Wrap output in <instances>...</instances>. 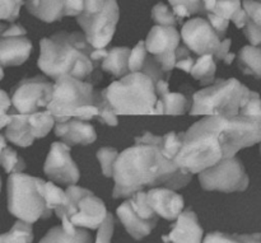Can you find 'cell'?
<instances>
[{"label":"cell","mask_w":261,"mask_h":243,"mask_svg":"<svg viewBox=\"0 0 261 243\" xmlns=\"http://www.w3.org/2000/svg\"><path fill=\"white\" fill-rule=\"evenodd\" d=\"M132 50L129 47H112L109 50V55L102 63L101 69L106 73L112 74L121 79L129 75V59Z\"/></svg>","instance_id":"603a6c76"},{"label":"cell","mask_w":261,"mask_h":243,"mask_svg":"<svg viewBox=\"0 0 261 243\" xmlns=\"http://www.w3.org/2000/svg\"><path fill=\"white\" fill-rule=\"evenodd\" d=\"M206 13H213L223 19L232 20L240 9H242L241 2H204Z\"/></svg>","instance_id":"836d02e7"},{"label":"cell","mask_w":261,"mask_h":243,"mask_svg":"<svg viewBox=\"0 0 261 243\" xmlns=\"http://www.w3.org/2000/svg\"><path fill=\"white\" fill-rule=\"evenodd\" d=\"M260 153H261V144H260Z\"/></svg>","instance_id":"7dc6e473"},{"label":"cell","mask_w":261,"mask_h":243,"mask_svg":"<svg viewBox=\"0 0 261 243\" xmlns=\"http://www.w3.org/2000/svg\"><path fill=\"white\" fill-rule=\"evenodd\" d=\"M96 155L99 165H101V170L105 177L114 178L115 165H116V160L117 158H119L120 153L117 152L115 148L105 147V148H101V149H98V152H97Z\"/></svg>","instance_id":"8d00e7d4"},{"label":"cell","mask_w":261,"mask_h":243,"mask_svg":"<svg viewBox=\"0 0 261 243\" xmlns=\"http://www.w3.org/2000/svg\"><path fill=\"white\" fill-rule=\"evenodd\" d=\"M2 140V153H0V159H2V165L4 167V171L8 175H14V173H23L25 170V163L23 158L18 155L12 148L7 147V140H5L4 135L0 137Z\"/></svg>","instance_id":"f1b7e54d"},{"label":"cell","mask_w":261,"mask_h":243,"mask_svg":"<svg viewBox=\"0 0 261 243\" xmlns=\"http://www.w3.org/2000/svg\"><path fill=\"white\" fill-rule=\"evenodd\" d=\"M191 107L193 104L190 103V99H188V97L181 93L170 92L160 98L158 111H160V115H184L189 110H191Z\"/></svg>","instance_id":"4316f807"},{"label":"cell","mask_w":261,"mask_h":243,"mask_svg":"<svg viewBox=\"0 0 261 243\" xmlns=\"http://www.w3.org/2000/svg\"><path fill=\"white\" fill-rule=\"evenodd\" d=\"M45 193L47 208L51 211H55L58 218L60 219L64 211H65L66 206H68V195H66L65 191H63L60 187L54 185L53 182H46Z\"/></svg>","instance_id":"f546056e"},{"label":"cell","mask_w":261,"mask_h":243,"mask_svg":"<svg viewBox=\"0 0 261 243\" xmlns=\"http://www.w3.org/2000/svg\"><path fill=\"white\" fill-rule=\"evenodd\" d=\"M55 125V119L47 110L32 115L13 114L12 121L4 130V137L18 147L28 148L35 139L45 138Z\"/></svg>","instance_id":"5bb4252c"},{"label":"cell","mask_w":261,"mask_h":243,"mask_svg":"<svg viewBox=\"0 0 261 243\" xmlns=\"http://www.w3.org/2000/svg\"><path fill=\"white\" fill-rule=\"evenodd\" d=\"M240 116H261V98L260 94L257 93V92H250L249 96L245 99L244 104H242L241 111H240Z\"/></svg>","instance_id":"f35d334b"},{"label":"cell","mask_w":261,"mask_h":243,"mask_svg":"<svg viewBox=\"0 0 261 243\" xmlns=\"http://www.w3.org/2000/svg\"><path fill=\"white\" fill-rule=\"evenodd\" d=\"M242 7L249 15L244 33L251 46L261 45V2H244Z\"/></svg>","instance_id":"d4e9b609"},{"label":"cell","mask_w":261,"mask_h":243,"mask_svg":"<svg viewBox=\"0 0 261 243\" xmlns=\"http://www.w3.org/2000/svg\"><path fill=\"white\" fill-rule=\"evenodd\" d=\"M40 243H92V238L84 228H76L75 233H69L63 226H58L51 228Z\"/></svg>","instance_id":"484cf974"},{"label":"cell","mask_w":261,"mask_h":243,"mask_svg":"<svg viewBox=\"0 0 261 243\" xmlns=\"http://www.w3.org/2000/svg\"><path fill=\"white\" fill-rule=\"evenodd\" d=\"M33 229L32 224L18 221L9 232L0 237V243H32Z\"/></svg>","instance_id":"4dcf8cb0"},{"label":"cell","mask_w":261,"mask_h":243,"mask_svg":"<svg viewBox=\"0 0 261 243\" xmlns=\"http://www.w3.org/2000/svg\"><path fill=\"white\" fill-rule=\"evenodd\" d=\"M109 50H97L82 32H58L40 41L37 65L42 73L58 80L64 75L91 84L102 79L99 73Z\"/></svg>","instance_id":"7a4b0ae2"},{"label":"cell","mask_w":261,"mask_h":243,"mask_svg":"<svg viewBox=\"0 0 261 243\" xmlns=\"http://www.w3.org/2000/svg\"><path fill=\"white\" fill-rule=\"evenodd\" d=\"M98 111L99 114H98V117H97V120H98L99 122L109 125V126H117V124H119L117 115H115V112L112 111V109L110 107L107 99L105 98L102 91H101V94H99V99H98Z\"/></svg>","instance_id":"ab89813d"},{"label":"cell","mask_w":261,"mask_h":243,"mask_svg":"<svg viewBox=\"0 0 261 243\" xmlns=\"http://www.w3.org/2000/svg\"><path fill=\"white\" fill-rule=\"evenodd\" d=\"M148 58V51L145 47V41H139L138 45L132 50V55L129 59L130 74L142 73L145 60Z\"/></svg>","instance_id":"74e56055"},{"label":"cell","mask_w":261,"mask_h":243,"mask_svg":"<svg viewBox=\"0 0 261 243\" xmlns=\"http://www.w3.org/2000/svg\"><path fill=\"white\" fill-rule=\"evenodd\" d=\"M203 243H261V233L227 234L222 232H211Z\"/></svg>","instance_id":"1f68e13d"},{"label":"cell","mask_w":261,"mask_h":243,"mask_svg":"<svg viewBox=\"0 0 261 243\" xmlns=\"http://www.w3.org/2000/svg\"><path fill=\"white\" fill-rule=\"evenodd\" d=\"M43 172L51 180L61 185L75 186L81 178L78 167L70 155V147L63 142L51 144L50 152L46 158Z\"/></svg>","instance_id":"e0dca14e"},{"label":"cell","mask_w":261,"mask_h":243,"mask_svg":"<svg viewBox=\"0 0 261 243\" xmlns=\"http://www.w3.org/2000/svg\"><path fill=\"white\" fill-rule=\"evenodd\" d=\"M216 58L212 55H205L196 59L195 65L190 74L194 79L200 82L201 86H209V84L213 86L216 83Z\"/></svg>","instance_id":"83f0119b"},{"label":"cell","mask_w":261,"mask_h":243,"mask_svg":"<svg viewBox=\"0 0 261 243\" xmlns=\"http://www.w3.org/2000/svg\"><path fill=\"white\" fill-rule=\"evenodd\" d=\"M222 150L224 159L236 157L244 148L261 144V116H237L231 120H224V126L221 132Z\"/></svg>","instance_id":"7c38bea8"},{"label":"cell","mask_w":261,"mask_h":243,"mask_svg":"<svg viewBox=\"0 0 261 243\" xmlns=\"http://www.w3.org/2000/svg\"><path fill=\"white\" fill-rule=\"evenodd\" d=\"M25 3L19 2V0H2L0 2V13H2V19L8 20V22H14L19 15L20 7Z\"/></svg>","instance_id":"60d3db41"},{"label":"cell","mask_w":261,"mask_h":243,"mask_svg":"<svg viewBox=\"0 0 261 243\" xmlns=\"http://www.w3.org/2000/svg\"><path fill=\"white\" fill-rule=\"evenodd\" d=\"M28 13L46 23L61 20L68 17L66 2H25Z\"/></svg>","instance_id":"7402d4cb"},{"label":"cell","mask_w":261,"mask_h":243,"mask_svg":"<svg viewBox=\"0 0 261 243\" xmlns=\"http://www.w3.org/2000/svg\"><path fill=\"white\" fill-rule=\"evenodd\" d=\"M251 89L234 78L217 79L211 87L200 89L193 96V116H217L231 120L240 116V111Z\"/></svg>","instance_id":"8992f818"},{"label":"cell","mask_w":261,"mask_h":243,"mask_svg":"<svg viewBox=\"0 0 261 243\" xmlns=\"http://www.w3.org/2000/svg\"><path fill=\"white\" fill-rule=\"evenodd\" d=\"M224 120L206 116L185 131L182 149L175 159L181 170L190 175H200L224 159L221 143Z\"/></svg>","instance_id":"3957f363"},{"label":"cell","mask_w":261,"mask_h":243,"mask_svg":"<svg viewBox=\"0 0 261 243\" xmlns=\"http://www.w3.org/2000/svg\"><path fill=\"white\" fill-rule=\"evenodd\" d=\"M68 206L61 215V226L69 233H75L76 228L97 229L107 219V209L103 201L93 193L79 186H69L65 190Z\"/></svg>","instance_id":"ba28073f"},{"label":"cell","mask_w":261,"mask_h":243,"mask_svg":"<svg viewBox=\"0 0 261 243\" xmlns=\"http://www.w3.org/2000/svg\"><path fill=\"white\" fill-rule=\"evenodd\" d=\"M204 190L221 193H240L249 187V176L241 159L237 157L223 159L214 167L199 175Z\"/></svg>","instance_id":"8fae6325"},{"label":"cell","mask_w":261,"mask_h":243,"mask_svg":"<svg viewBox=\"0 0 261 243\" xmlns=\"http://www.w3.org/2000/svg\"><path fill=\"white\" fill-rule=\"evenodd\" d=\"M45 186L46 181L25 173L9 175L7 182L9 213L30 224L50 218L53 211L47 208Z\"/></svg>","instance_id":"52a82bcc"},{"label":"cell","mask_w":261,"mask_h":243,"mask_svg":"<svg viewBox=\"0 0 261 243\" xmlns=\"http://www.w3.org/2000/svg\"><path fill=\"white\" fill-rule=\"evenodd\" d=\"M115 115H160L155 83L143 73H133L102 89Z\"/></svg>","instance_id":"5b68a950"},{"label":"cell","mask_w":261,"mask_h":243,"mask_svg":"<svg viewBox=\"0 0 261 243\" xmlns=\"http://www.w3.org/2000/svg\"><path fill=\"white\" fill-rule=\"evenodd\" d=\"M32 42L27 37H7L0 40V63L5 66H18L27 61L32 52Z\"/></svg>","instance_id":"44dd1931"},{"label":"cell","mask_w":261,"mask_h":243,"mask_svg":"<svg viewBox=\"0 0 261 243\" xmlns=\"http://www.w3.org/2000/svg\"><path fill=\"white\" fill-rule=\"evenodd\" d=\"M181 38L184 45L200 56L212 55L216 58L221 48L222 40L206 18H191L181 28Z\"/></svg>","instance_id":"2e32d148"},{"label":"cell","mask_w":261,"mask_h":243,"mask_svg":"<svg viewBox=\"0 0 261 243\" xmlns=\"http://www.w3.org/2000/svg\"><path fill=\"white\" fill-rule=\"evenodd\" d=\"M55 83L46 76L37 75L20 80L10 92L12 114L32 115L47 109L54 98Z\"/></svg>","instance_id":"30bf717a"},{"label":"cell","mask_w":261,"mask_h":243,"mask_svg":"<svg viewBox=\"0 0 261 243\" xmlns=\"http://www.w3.org/2000/svg\"><path fill=\"white\" fill-rule=\"evenodd\" d=\"M170 5L180 22H182L184 18L191 17L194 14H205V5L201 0H184V2L171 0Z\"/></svg>","instance_id":"d6a6232c"},{"label":"cell","mask_w":261,"mask_h":243,"mask_svg":"<svg viewBox=\"0 0 261 243\" xmlns=\"http://www.w3.org/2000/svg\"><path fill=\"white\" fill-rule=\"evenodd\" d=\"M184 139H185V132H175L171 131L163 137V144H162V153L167 159L175 162L177 158L178 153L181 152L184 145Z\"/></svg>","instance_id":"e575fe53"},{"label":"cell","mask_w":261,"mask_h":243,"mask_svg":"<svg viewBox=\"0 0 261 243\" xmlns=\"http://www.w3.org/2000/svg\"><path fill=\"white\" fill-rule=\"evenodd\" d=\"M204 232L198 217L191 209L182 211L168 236H163L165 243H203Z\"/></svg>","instance_id":"d6986e66"},{"label":"cell","mask_w":261,"mask_h":243,"mask_svg":"<svg viewBox=\"0 0 261 243\" xmlns=\"http://www.w3.org/2000/svg\"><path fill=\"white\" fill-rule=\"evenodd\" d=\"M195 61L196 59H194L193 56H189V58L184 59V60L178 61L177 65H176V69H180V70L185 71V73H191V70H193L194 65H195Z\"/></svg>","instance_id":"bcb514c9"},{"label":"cell","mask_w":261,"mask_h":243,"mask_svg":"<svg viewBox=\"0 0 261 243\" xmlns=\"http://www.w3.org/2000/svg\"><path fill=\"white\" fill-rule=\"evenodd\" d=\"M119 17L120 8L115 0H87L76 22L88 42L97 50H105L114 37Z\"/></svg>","instance_id":"9c48e42d"},{"label":"cell","mask_w":261,"mask_h":243,"mask_svg":"<svg viewBox=\"0 0 261 243\" xmlns=\"http://www.w3.org/2000/svg\"><path fill=\"white\" fill-rule=\"evenodd\" d=\"M116 214L127 233L138 241L147 237L158 223V215L148 204L147 191H140L124 201Z\"/></svg>","instance_id":"4fadbf2b"},{"label":"cell","mask_w":261,"mask_h":243,"mask_svg":"<svg viewBox=\"0 0 261 243\" xmlns=\"http://www.w3.org/2000/svg\"><path fill=\"white\" fill-rule=\"evenodd\" d=\"M152 18L157 23V25H161V27L176 28V25L181 23L175 12L163 3H158L157 5H154L152 10Z\"/></svg>","instance_id":"d590c367"},{"label":"cell","mask_w":261,"mask_h":243,"mask_svg":"<svg viewBox=\"0 0 261 243\" xmlns=\"http://www.w3.org/2000/svg\"><path fill=\"white\" fill-rule=\"evenodd\" d=\"M114 217H112V214L109 213L107 219L105 221V223L99 227L98 232H97L96 243H111L112 234H114Z\"/></svg>","instance_id":"b9f144b4"},{"label":"cell","mask_w":261,"mask_h":243,"mask_svg":"<svg viewBox=\"0 0 261 243\" xmlns=\"http://www.w3.org/2000/svg\"><path fill=\"white\" fill-rule=\"evenodd\" d=\"M237 64L244 74L261 79V45L244 46L237 55Z\"/></svg>","instance_id":"cb8c5ba5"},{"label":"cell","mask_w":261,"mask_h":243,"mask_svg":"<svg viewBox=\"0 0 261 243\" xmlns=\"http://www.w3.org/2000/svg\"><path fill=\"white\" fill-rule=\"evenodd\" d=\"M181 33L173 27L154 25L148 33L145 47L149 55L154 56L167 74L176 68L178 61L177 50L180 47Z\"/></svg>","instance_id":"9a60e30c"},{"label":"cell","mask_w":261,"mask_h":243,"mask_svg":"<svg viewBox=\"0 0 261 243\" xmlns=\"http://www.w3.org/2000/svg\"><path fill=\"white\" fill-rule=\"evenodd\" d=\"M101 91L93 84L64 75L55 80L54 98L46 110L58 122L71 119L87 121L98 117V99Z\"/></svg>","instance_id":"277c9868"},{"label":"cell","mask_w":261,"mask_h":243,"mask_svg":"<svg viewBox=\"0 0 261 243\" xmlns=\"http://www.w3.org/2000/svg\"><path fill=\"white\" fill-rule=\"evenodd\" d=\"M205 18L209 20V23L212 24V27L216 30V32L218 33L219 37H221L222 40H226V33H227V30H228L229 20L223 19V18L213 14V13H206Z\"/></svg>","instance_id":"7bdbcfd3"},{"label":"cell","mask_w":261,"mask_h":243,"mask_svg":"<svg viewBox=\"0 0 261 243\" xmlns=\"http://www.w3.org/2000/svg\"><path fill=\"white\" fill-rule=\"evenodd\" d=\"M10 109H13L10 94H8L5 91H2V111H0V117L10 115V111H12Z\"/></svg>","instance_id":"f6af8a7d"},{"label":"cell","mask_w":261,"mask_h":243,"mask_svg":"<svg viewBox=\"0 0 261 243\" xmlns=\"http://www.w3.org/2000/svg\"><path fill=\"white\" fill-rule=\"evenodd\" d=\"M147 200L153 211L167 221H177L184 211V198L170 188H150L147 191Z\"/></svg>","instance_id":"ac0fdd59"},{"label":"cell","mask_w":261,"mask_h":243,"mask_svg":"<svg viewBox=\"0 0 261 243\" xmlns=\"http://www.w3.org/2000/svg\"><path fill=\"white\" fill-rule=\"evenodd\" d=\"M55 135L69 147L73 145H89L96 142L97 134L93 125L82 120L71 119L55 125Z\"/></svg>","instance_id":"ffe728a7"},{"label":"cell","mask_w":261,"mask_h":243,"mask_svg":"<svg viewBox=\"0 0 261 243\" xmlns=\"http://www.w3.org/2000/svg\"><path fill=\"white\" fill-rule=\"evenodd\" d=\"M25 33H27V31H25V28L20 24H0V36H2V38L24 37Z\"/></svg>","instance_id":"ee69618b"},{"label":"cell","mask_w":261,"mask_h":243,"mask_svg":"<svg viewBox=\"0 0 261 243\" xmlns=\"http://www.w3.org/2000/svg\"><path fill=\"white\" fill-rule=\"evenodd\" d=\"M163 137L145 131L135 138V144L120 153L114 171V199L132 198L145 188L180 190L193 175L181 170L162 153Z\"/></svg>","instance_id":"6da1fadb"}]
</instances>
